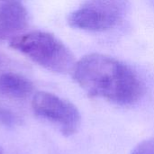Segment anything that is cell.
<instances>
[{"instance_id": "1", "label": "cell", "mask_w": 154, "mask_h": 154, "mask_svg": "<svg viewBox=\"0 0 154 154\" xmlns=\"http://www.w3.org/2000/svg\"><path fill=\"white\" fill-rule=\"evenodd\" d=\"M72 76L90 97L127 106L139 101L144 84L125 62L102 53H90L77 61Z\"/></svg>"}, {"instance_id": "2", "label": "cell", "mask_w": 154, "mask_h": 154, "mask_svg": "<svg viewBox=\"0 0 154 154\" xmlns=\"http://www.w3.org/2000/svg\"><path fill=\"white\" fill-rule=\"evenodd\" d=\"M10 46L55 73H72L77 63L71 51L55 35L47 32L32 31L20 34L10 41Z\"/></svg>"}, {"instance_id": "3", "label": "cell", "mask_w": 154, "mask_h": 154, "mask_svg": "<svg viewBox=\"0 0 154 154\" xmlns=\"http://www.w3.org/2000/svg\"><path fill=\"white\" fill-rule=\"evenodd\" d=\"M127 6V0H88L69 14L68 23L79 30L105 32L122 21Z\"/></svg>"}, {"instance_id": "4", "label": "cell", "mask_w": 154, "mask_h": 154, "mask_svg": "<svg viewBox=\"0 0 154 154\" xmlns=\"http://www.w3.org/2000/svg\"><path fill=\"white\" fill-rule=\"evenodd\" d=\"M32 108L38 116L57 124L65 136L77 133L80 125V114L78 108L72 103L52 93L37 92L32 97Z\"/></svg>"}, {"instance_id": "5", "label": "cell", "mask_w": 154, "mask_h": 154, "mask_svg": "<svg viewBox=\"0 0 154 154\" xmlns=\"http://www.w3.org/2000/svg\"><path fill=\"white\" fill-rule=\"evenodd\" d=\"M28 25V12L19 0L0 3V41L18 36Z\"/></svg>"}, {"instance_id": "6", "label": "cell", "mask_w": 154, "mask_h": 154, "mask_svg": "<svg viewBox=\"0 0 154 154\" xmlns=\"http://www.w3.org/2000/svg\"><path fill=\"white\" fill-rule=\"evenodd\" d=\"M33 89V84L22 75L13 72L0 74V96L21 99L29 97Z\"/></svg>"}, {"instance_id": "7", "label": "cell", "mask_w": 154, "mask_h": 154, "mask_svg": "<svg viewBox=\"0 0 154 154\" xmlns=\"http://www.w3.org/2000/svg\"><path fill=\"white\" fill-rule=\"evenodd\" d=\"M132 154H154V137L139 143Z\"/></svg>"}, {"instance_id": "8", "label": "cell", "mask_w": 154, "mask_h": 154, "mask_svg": "<svg viewBox=\"0 0 154 154\" xmlns=\"http://www.w3.org/2000/svg\"><path fill=\"white\" fill-rule=\"evenodd\" d=\"M18 121L17 116L12 113L10 110L4 108V107H0V123L2 125L10 126L13 125H15Z\"/></svg>"}, {"instance_id": "9", "label": "cell", "mask_w": 154, "mask_h": 154, "mask_svg": "<svg viewBox=\"0 0 154 154\" xmlns=\"http://www.w3.org/2000/svg\"><path fill=\"white\" fill-rule=\"evenodd\" d=\"M0 154H3V149H2V147H0Z\"/></svg>"}, {"instance_id": "10", "label": "cell", "mask_w": 154, "mask_h": 154, "mask_svg": "<svg viewBox=\"0 0 154 154\" xmlns=\"http://www.w3.org/2000/svg\"><path fill=\"white\" fill-rule=\"evenodd\" d=\"M1 61H2V57L0 56V62H1Z\"/></svg>"}, {"instance_id": "11", "label": "cell", "mask_w": 154, "mask_h": 154, "mask_svg": "<svg viewBox=\"0 0 154 154\" xmlns=\"http://www.w3.org/2000/svg\"><path fill=\"white\" fill-rule=\"evenodd\" d=\"M1 1H7V0H0V2H1Z\"/></svg>"}]
</instances>
